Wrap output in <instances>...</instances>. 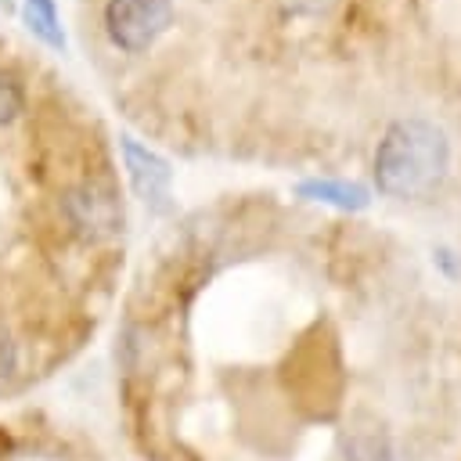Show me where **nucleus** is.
<instances>
[{
	"label": "nucleus",
	"instance_id": "6e6552de",
	"mask_svg": "<svg viewBox=\"0 0 461 461\" xmlns=\"http://www.w3.org/2000/svg\"><path fill=\"white\" fill-rule=\"evenodd\" d=\"M22 104H25L22 86L14 83V76L0 72V126H4V122H11V119L22 112Z\"/></svg>",
	"mask_w": 461,
	"mask_h": 461
},
{
	"label": "nucleus",
	"instance_id": "f03ea898",
	"mask_svg": "<svg viewBox=\"0 0 461 461\" xmlns=\"http://www.w3.org/2000/svg\"><path fill=\"white\" fill-rule=\"evenodd\" d=\"M104 25L115 47L140 54L173 25V0H108Z\"/></svg>",
	"mask_w": 461,
	"mask_h": 461
},
{
	"label": "nucleus",
	"instance_id": "20e7f679",
	"mask_svg": "<svg viewBox=\"0 0 461 461\" xmlns=\"http://www.w3.org/2000/svg\"><path fill=\"white\" fill-rule=\"evenodd\" d=\"M122 155H126V169H130V184L137 191V198L155 209V212H166L169 209V198H173V169L166 158H158L155 151L140 148L137 140H122Z\"/></svg>",
	"mask_w": 461,
	"mask_h": 461
},
{
	"label": "nucleus",
	"instance_id": "7ed1b4c3",
	"mask_svg": "<svg viewBox=\"0 0 461 461\" xmlns=\"http://www.w3.org/2000/svg\"><path fill=\"white\" fill-rule=\"evenodd\" d=\"M65 216H68V223H72L83 238H90V241L112 238L115 230H122V205H119L115 191L104 187V184H83V187L68 191V198H65Z\"/></svg>",
	"mask_w": 461,
	"mask_h": 461
},
{
	"label": "nucleus",
	"instance_id": "39448f33",
	"mask_svg": "<svg viewBox=\"0 0 461 461\" xmlns=\"http://www.w3.org/2000/svg\"><path fill=\"white\" fill-rule=\"evenodd\" d=\"M295 191L310 202H324V205H335V209H346V212H357L371 202L367 187L353 184V180H303Z\"/></svg>",
	"mask_w": 461,
	"mask_h": 461
},
{
	"label": "nucleus",
	"instance_id": "423d86ee",
	"mask_svg": "<svg viewBox=\"0 0 461 461\" xmlns=\"http://www.w3.org/2000/svg\"><path fill=\"white\" fill-rule=\"evenodd\" d=\"M25 14V25L50 47H65V36H61V25H58V11H54V0H25L22 7Z\"/></svg>",
	"mask_w": 461,
	"mask_h": 461
},
{
	"label": "nucleus",
	"instance_id": "0eeeda50",
	"mask_svg": "<svg viewBox=\"0 0 461 461\" xmlns=\"http://www.w3.org/2000/svg\"><path fill=\"white\" fill-rule=\"evenodd\" d=\"M346 461H396L385 432L378 429H357L346 447Z\"/></svg>",
	"mask_w": 461,
	"mask_h": 461
},
{
	"label": "nucleus",
	"instance_id": "f257e3e1",
	"mask_svg": "<svg viewBox=\"0 0 461 461\" xmlns=\"http://www.w3.org/2000/svg\"><path fill=\"white\" fill-rule=\"evenodd\" d=\"M450 166L447 133L421 119H400L385 130L375 151V180L378 191L400 202L429 198Z\"/></svg>",
	"mask_w": 461,
	"mask_h": 461
},
{
	"label": "nucleus",
	"instance_id": "1a4fd4ad",
	"mask_svg": "<svg viewBox=\"0 0 461 461\" xmlns=\"http://www.w3.org/2000/svg\"><path fill=\"white\" fill-rule=\"evenodd\" d=\"M14 367H18V349H14L11 335H7V328L0 324V385H7V382H11Z\"/></svg>",
	"mask_w": 461,
	"mask_h": 461
}]
</instances>
